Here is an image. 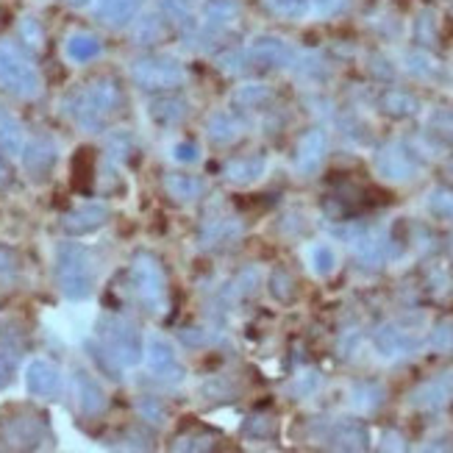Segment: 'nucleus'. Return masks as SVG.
I'll return each instance as SVG.
<instances>
[{"label": "nucleus", "mask_w": 453, "mask_h": 453, "mask_svg": "<svg viewBox=\"0 0 453 453\" xmlns=\"http://www.w3.org/2000/svg\"><path fill=\"white\" fill-rule=\"evenodd\" d=\"M123 109V89L114 78H95L70 97V114L84 131H104Z\"/></svg>", "instance_id": "f257e3e1"}, {"label": "nucleus", "mask_w": 453, "mask_h": 453, "mask_svg": "<svg viewBox=\"0 0 453 453\" xmlns=\"http://www.w3.org/2000/svg\"><path fill=\"white\" fill-rule=\"evenodd\" d=\"M56 284L67 301H87L95 289V265L81 242H58Z\"/></svg>", "instance_id": "f03ea898"}, {"label": "nucleus", "mask_w": 453, "mask_h": 453, "mask_svg": "<svg viewBox=\"0 0 453 453\" xmlns=\"http://www.w3.org/2000/svg\"><path fill=\"white\" fill-rule=\"evenodd\" d=\"M97 342L109 350V357L120 367H134L145 359V340L140 328L126 318H117V314H104L97 320Z\"/></svg>", "instance_id": "7ed1b4c3"}, {"label": "nucleus", "mask_w": 453, "mask_h": 453, "mask_svg": "<svg viewBox=\"0 0 453 453\" xmlns=\"http://www.w3.org/2000/svg\"><path fill=\"white\" fill-rule=\"evenodd\" d=\"M131 284L148 314H165L167 309V275L153 253H136L131 265Z\"/></svg>", "instance_id": "20e7f679"}, {"label": "nucleus", "mask_w": 453, "mask_h": 453, "mask_svg": "<svg viewBox=\"0 0 453 453\" xmlns=\"http://www.w3.org/2000/svg\"><path fill=\"white\" fill-rule=\"evenodd\" d=\"M0 87L17 97H36L42 89V78L31 58L12 42H0Z\"/></svg>", "instance_id": "39448f33"}, {"label": "nucleus", "mask_w": 453, "mask_h": 453, "mask_svg": "<svg viewBox=\"0 0 453 453\" xmlns=\"http://www.w3.org/2000/svg\"><path fill=\"white\" fill-rule=\"evenodd\" d=\"M131 78L145 92H170L184 84V67L173 56H145L134 62Z\"/></svg>", "instance_id": "423d86ee"}, {"label": "nucleus", "mask_w": 453, "mask_h": 453, "mask_svg": "<svg viewBox=\"0 0 453 453\" xmlns=\"http://www.w3.org/2000/svg\"><path fill=\"white\" fill-rule=\"evenodd\" d=\"M376 170L389 181H409L420 173V156L406 142H387L376 153Z\"/></svg>", "instance_id": "0eeeda50"}, {"label": "nucleus", "mask_w": 453, "mask_h": 453, "mask_svg": "<svg viewBox=\"0 0 453 453\" xmlns=\"http://www.w3.org/2000/svg\"><path fill=\"white\" fill-rule=\"evenodd\" d=\"M145 362L156 379L165 381H181L184 379V367L179 362V353L165 337H150L145 345Z\"/></svg>", "instance_id": "6e6552de"}, {"label": "nucleus", "mask_w": 453, "mask_h": 453, "mask_svg": "<svg viewBox=\"0 0 453 453\" xmlns=\"http://www.w3.org/2000/svg\"><path fill=\"white\" fill-rule=\"evenodd\" d=\"M250 65H262V67H289L295 62V50L284 42L281 36H256L250 48H248Z\"/></svg>", "instance_id": "1a4fd4ad"}, {"label": "nucleus", "mask_w": 453, "mask_h": 453, "mask_svg": "<svg viewBox=\"0 0 453 453\" xmlns=\"http://www.w3.org/2000/svg\"><path fill=\"white\" fill-rule=\"evenodd\" d=\"M23 167L26 173L31 175L34 181H45L53 165H56V142L50 140V136H34V140H28L23 145Z\"/></svg>", "instance_id": "9d476101"}, {"label": "nucleus", "mask_w": 453, "mask_h": 453, "mask_svg": "<svg viewBox=\"0 0 453 453\" xmlns=\"http://www.w3.org/2000/svg\"><path fill=\"white\" fill-rule=\"evenodd\" d=\"M326 153H328V134L323 128H311L301 136L298 148H295V167L303 175L318 173Z\"/></svg>", "instance_id": "9b49d317"}, {"label": "nucleus", "mask_w": 453, "mask_h": 453, "mask_svg": "<svg viewBox=\"0 0 453 453\" xmlns=\"http://www.w3.org/2000/svg\"><path fill=\"white\" fill-rule=\"evenodd\" d=\"M26 387L36 398H56L62 392V370L48 359H34L26 367Z\"/></svg>", "instance_id": "f8f14e48"}, {"label": "nucleus", "mask_w": 453, "mask_h": 453, "mask_svg": "<svg viewBox=\"0 0 453 453\" xmlns=\"http://www.w3.org/2000/svg\"><path fill=\"white\" fill-rule=\"evenodd\" d=\"M189 111V101L179 92H162V95H153L150 104H148V114L156 126H165V128H173L179 126Z\"/></svg>", "instance_id": "ddd939ff"}, {"label": "nucleus", "mask_w": 453, "mask_h": 453, "mask_svg": "<svg viewBox=\"0 0 453 453\" xmlns=\"http://www.w3.org/2000/svg\"><path fill=\"white\" fill-rule=\"evenodd\" d=\"M109 220V206L104 203H84L73 211H67L62 218V228L70 234V236H84V234H92L101 226H106Z\"/></svg>", "instance_id": "4468645a"}, {"label": "nucleus", "mask_w": 453, "mask_h": 453, "mask_svg": "<svg viewBox=\"0 0 453 453\" xmlns=\"http://www.w3.org/2000/svg\"><path fill=\"white\" fill-rule=\"evenodd\" d=\"M73 387H75L78 409H81L84 415H89V418L101 415L104 406H106V392H104L101 384H97V379L92 376V372H87V370L78 367V370L73 372Z\"/></svg>", "instance_id": "2eb2a0df"}, {"label": "nucleus", "mask_w": 453, "mask_h": 453, "mask_svg": "<svg viewBox=\"0 0 453 453\" xmlns=\"http://www.w3.org/2000/svg\"><path fill=\"white\" fill-rule=\"evenodd\" d=\"M372 342H376V350L381 353V357L387 359H395V357H409L411 350L418 348V337L411 331L401 328V326H381L376 331V337H372Z\"/></svg>", "instance_id": "dca6fc26"}, {"label": "nucleus", "mask_w": 453, "mask_h": 453, "mask_svg": "<svg viewBox=\"0 0 453 453\" xmlns=\"http://www.w3.org/2000/svg\"><path fill=\"white\" fill-rule=\"evenodd\" d=\"M450 398H453V370L442 372V376L431 379L426 384H420L409 395L411 406H418V409H442Z\"/></svg>", "instance_id": "f3484780"}, {"label": "nucleus", "mask_w": 453, "mask_h": 453, "mask_svg": "<svg viewBox=\"0 0 453 453\" xmlns=\"http://www.w3.org/2000/svg\"><path fill=\"white\" fill-rule=\"evenodd\" d=\"M240 0H209L203 6V17H201V28L206 36H218L226 28H231L240 17Z\"/></svg>", "instance_id": "a211bd4d"}, {"label": "nucleus", "mask_w": 453, "mask_h": 453, "mask_svg": "<svg viewBox=\"0 0 453 453\" xmlns=\"http://www.w3.org/2000/svg\"><path fill=\"white\" fill-rule=\"evenodd\" d=\"M267 170V159L262 153H248V156H240V159H231L226 167H223V175L236 184V187H248L253 181H259Z\"/></svg>", "instance_id": "6ab92c4d"}, {"label": "nucleus", "mask_w": 453, "mask_h": 453, "mask_svg": "<svg viewBox=\"0 0 453 453\" xmlns=\"http://www.w3.org/2000/svg\"><path fill=\"white\" fill-rule=\"evenodd\" d=\"M331 445L340 450H365L370 448V431L362 420H337L331 428Z\"/></svg>", "instance_id": "aec40b11"}, {"label": "nucleus", "mask_w": 453, "mask_h": 453, "mask_svg": "<svg viewBox=\"0 0 453 453\" xmlns=\"http://www.w3.org/2000/svg\"><path fill=\"white\" fill-rule=\"evenodd\" d=\"M165 189L173 201L179 203H195L206 195V181L201 175H189V173H170L165 175Z\"/></svg>", "instance_id": "412c9836"}, {"label": "nucleus", "mask_w": 453, "mask_h": 453, "mask_svg": "<svg viewBox=\"0 0 453 453\" xmlns=\"http://www.w3.org/2000/svg\"><path fill=\"white\" fill-rule=\"evenodd\" d=\"M242 236V223L234 218H220V220H209L201 231V248L203 250H220L231 242H236Z\"/></svg>", "instance_id": "4be33fe9"}, {"label": "nucleus", "mask_w": 453, "mask_h": 453, "mask_svg": "<svg viewBox=\"0 0 453 453\" xmlns=\"http://www.w3.org/2000/svg\"><path fill=\"white\" fill-rule=\"evenodd\" d=\"M206 134L214 145H231L245 134V120L242 117H236V111H218V114L209 117Z\"/></svg>", "instance_id": "5701e85b"}, {"label": "nucleus", "mask_w": 453, "mask_h": 453, "mask_svg": "<svg viewBox=\"0 0 453 453\" xmlns=\"http://www.w3.org/2000/svg\"><path fill=\"white\" fill-rule=\"evenodd\" d=\"M387 250H389V242L381 234H372V231L353 234V253H357V259L365 267H381L387 259Z\"/></svg>", "instance_id": "b1692460"}, {"label": "nucleus", "mask_w": 453, "mask_h": 453, "mask_svg": "<svg viewBox=\"0 0 453 453\" xmlns=\"http://www.w3.org/2000/svg\"><path fill=\"white\" fill-rule=\"evenodd\" d=\"M97 4V17L111 28H123L140 12L142 0H95Z\"/></svg>", "instance_id": "393cba45"}, {"label": "nucleus", "mask_w": 453, "mask_h": 453, "mask_svg": "<svg viewBox=\"0 0 453 453\" xmlns=\"http://www.w3.org/2000/svg\"><path fill=\"white\" fill-rule=\"evenodd\" d=\"M23 145H26L23 123H19L6 106H0V153H4V156H19V153H23Z\"/></svg>", "instance_id": "a878e982"}, {"label": "nucleus", "mask_w": 453, "mask_h": 453, "mask_svg": "<svg viewBox=\"0 0 453 453\" xmlns=\"http://www.w3.org/2000/svg\"><path fill=\"white\" fill-rule=\"evenodd\" d=\"M19 350H23V342L12 331L0 328V389H6L12 384L19 365Z\"/></svg>", "instance_id": "bb28decb"}, {"label": "nucleus", "mask_w": 453, "mask_h": 453, "mask_svg": "<svg viewBox=\"0 0 453 453\" xmlns=\"http://www.w3.org/2000/svg\"><path fill=\"white\" fill-rule=\"evenodd\" d=\"M101 50H104L101 39H97L95 34H89V31H75V34L67 39V45H65L67 58H70V62H75V65H87V62H92V58L101 56Z\"/></svg>", "instance_id": "cd10ccee"}, {"label": "nucleus", "mask_w": 453, "mask_h": 453, "mask_svg": "<svg viewBox=\"0 0 453 453\" xmlns=\"http://www.w3.org/2000/svg\"><path fill=\"white\" fill-rule=\"evenodd\" d=\"M379 106L387 117H395V120H403V117H411L418 114L420 104L415 95L409 92H401V89H387L381 97H379Z\"/></svg>", "instance_id": "c85d7f7f"}, {"label": "nucleus", "mask_w": 453, "mask_h": 453, "mask_svg": "<svg viewBox=\"0 0 453 453\" xmlns=\"http://www.w3.org/2000/svg\"><path fill=\"white\" fill-rule=\"evenodd\" d=\"M273 101V92L267 84H242L236 87L231 95V104L234 109H242V111H253V109H262Z\"/></svg>", "instance_id": "c756f323"}, {"label": "nucleus", "mask_w": 453, "mask_h": 453, "mask_svg": "<svg viewBox=\"0 0 453 453\" xmlns=\"http://www.w3.org/2000/svg\"><path fill=\"white\" fill-rule=\"evenodd\" d=\"M270 295L275 301H281V303H292L295 301V295H298V287H295V279H292V273L279 267V270H273L270 275Z\"/></svg>", "instance_id": "7c9ffc66"}, {"label": "nucleus", "mask_w": 453, "mask_h": 453, "mask_svg": "<svg viewBox=\"0 0 453 453\" xmlns=\"http://www.w3.org/2000/svg\"><path fill=\"white\" fill-rule=\"evenodd\" d=\"M165 34H167V19L145 17L140 23V28H136V42H140V45H156V42H162Z\"/></svg>", "instance_id": "2f4dec72"}, {"label": "nucleus", "mask_w": 453, "mask_h": 453, "mask_svg": "<svg viewBox=\"0 0 453 453\" xmlns=\"http://www.w3.org/2000/svg\"><path fill=\"white\" fill-rule=\"evenodd\" d=\"M162 12L170 26L187 28L192 23V0H162Z\"/></svg>", "instance_id": "473e14b6"}, {"label": "nucleus", "mask_w": 453, "mask_h": 453, "mask_svg": "<svg viewBox=\"0 0 453 453\" xmlns=\"http://www.w3.org/2000/svg\"><path fill=\"white\" fill-rule=\"evenodd\" d=\"M17 273H19L17 253L6 245H0V292H9L17 284Z\"/></svg>", "instance_id": "72a5a7b5"}, {"label": "nucleus", "mask_w": 453, "mask_h": 453, "mask_svg": "<svg viewBox=\"0 0 453 453\" xmlns=\"http://www.w3.org/2000/svg\"><path fill=\"white\" fill-rule=\"evenodd\" d=\"M428 209L440 220H453V189H448V187L431 189V195H428Z\"/></svg>", "instance_id": "f704fd0d"}, {"label": "nucleus", "mask_w": 453, "mask_h": 453, "mask_svg": "<svg viewBox=\"0 0 453 453\" xmlns=\"http://www.w3.org/2000/svg\"><path fill=\"white\" fill-rule=\"evenodd\" d=\"M309 262L318 275H331L334 267H337V253H334L331 245H314L309 250Z\"/></svg>", "instance_id": "c9c22d12"}, {"label": "nucleus", "mask_w": 453, "mask_h": 453, "mask_svg": "<svg viewBox=\"0 0 453 453\" xmlns=\"http://www.w3.org/2000/svg\"><path fill=\"white\" fill-rule=\"evenodd\" d=\"M384 401V389L379 384H357L353 387V403H359L362 409H379Z\"/></svg>", "instance_id": "e433bc0d"}, {"label": "nucleus", "mask_w": 453, "mask_h": 453, "mask_svg": "<svg viewBox=\"0 0 453 453\" xmlns=\"http://www.w3.org/2000/svg\"><path fill=\"white\" fill-rule=\"evenodd\" d=\"M265 4H267L275 14L298 19V17H303V14L309 12L311 0H265Z\"/></svg>", "instance_id": "4c0bfd02"}, {"label": "nucleus", "mask_w": 453, "mask_h": 453, "mask_svg": "<svg viewBox=\"0 0 453 453\" xmlns=\"http://www.w3.org/2000/svg\"><path fill=\"white\" fill-rule=\"evenodd\" d=\"M431 348H437L442 353L453 350V320L445 318L434 326V331H431Z\"/></svg>", "instance_id": "58836bf2"}, {"label": "nucleus", "mask_w": 453, "mask_h": 453, "mask_svg": "<svg viewBox=\"0 0 453 453\" xmlns=\"http://www.w3.org/2000/svg\"><path fill=\"white\" fill-rule=\"evenodd\" d=\"M245 437H253V440H265L273 434V420L267 415H253L245 420Z\"/></svg>", "instance_id": "ea45409f"}, {"label": "nucleus", "mask_w": 453, "mask_h": 453, "mask_svg": "<svg viewBox=\"0 0 453 453\" xmlns=\"http://www.w3.org/2000/svg\"><path fill=\"white\" fill-rule=\"evenodd\" d=\"M173 159L179 162V165H195L201 159V153H198V145L189 142V140H181V142H175L173 145Z\"/></svg>", "instance_id": "a19ab883"}, {"label": "nucleus", "mask_w": 453, "mask_h": 453, "mask_svg": "<svg viewBox=\"0 0 453 453\" xmlns=\"http://www.w3.org/2000/svg\"><path fill=\"white\" fill-rule=\"evenodd\" d=\"M256 287H259V275H256V270H242L234 281V295L236 298H248V295H253Z\"/></svg>", "instance_id": "79ce46f5"}, {"label": "nucleus", "mask_w": 453, "mask_h": 453, "mask_svg": "<svg viewBox=\"0 0 453 453\" xmlns=\"http://www.w3.org/2000/svg\"><path fill=\"white\" fill-rule=\"evenodd\" d=\"M214 442H218V434H189V437H181L179 442H175V448L179 450H206V448H211Z\"/></svg>", "instance_id": "37998d69"}, {"label": "nucleus", "mask_w": 453, "mask_h": 453, "mask_svg": "<svg viewBox=\"0 0 453 453\" xmlns=\"http://www.w3.org/2000/svg\"><path fill=\"white\" fill-rule=\"evenodd\" d=\"M136 409H140V415L150 423H162L165 420V406L156 401V398H142L140 403H136Z\"/></svg>", "instance_id": "c03bdc74"}, {"label": "nucleus", "mask_w": 453, "mask_h": 453, "mask_svg": "<svg viewBox=\"0 0 453 453\" xmlns=\"http://www.w3.org/2000/svg\"><path fill=\"white\" fill-rule=\"evenodd\" d=\"M350 6V0H314V9H318L323 17H337Z\"/></svg>", "instance_id": "a18cd8bd"}, {"label": "nucleus", "mask_w": 453, "mask_h": 453, "mask_svg": "<svg viewBox=\"0 0 453 453\" xmlns=\"http://www.w3.org/2000/svg\"><path fill=\"white\" fill-rule=\"evenodd\" d=\"M23 36L28 39V45L31 48H42V31H39V26H36V19H26L23 23Z\"/></svg>", "instance_id": "49530a36"}, {"label": "nucleus", "mask_w": 453, "mask_h": 453, "mask_svg": "<svg viewBox=\"0 0 453 453\" xmlns=\"http://www.w3.org/2000/svg\"><path fill=\"white\" fill-rule=\"evenodd\" d=\"M9 184V165L4 159V153H0V189H4Z\"/></svg>", "instance_id": "de8ad7c7"}, {"label": "nucleus", "mask_w": 453, "mask_h": 453, "mask_svg": "<svg viewBox=\"0 0 453 453\" xmlns=\"http://www.w3.org/2000/svg\"><path fill=\"white\" fill-rule=\"evenodd\" d=\"M67 4H70V6H75V9H81V6H87V4H89V0H67Z\"/></svg>", "instance_id": "09e8293b"}]
</instances>
